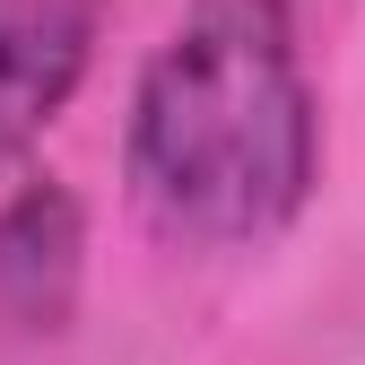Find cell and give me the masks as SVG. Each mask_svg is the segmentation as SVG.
I'll return each instance as SVG.
<instances>
[{
    "label": "cell",
    "mask_w": 365,
    "mask_h": 365,
    "mask_svg": "<svg viewBox=\"0 0 365 365\" xmlns=\"http://www.w3.org/2000/svg\"><path fill=\"white\" fill-rule=\"evenodd\" d=\"M122 182L182 252H252L287 235L322 182V113L287 0H200L122 122Z\"/></svg>",
    "instance_id": "6da1fadb"
},
{
    "label": "cell",
    "mask_w": 365,
    "mask_h": 365,
    "mask_svg": "<svg viewBox=\"0 0 365 365\" xmlns=\"http://www.w3.org/2000/svg\"><path fill=\"white\" fill-rule=\"evenodd\" d=\"M96 61L87 0H0V174L70 113Z\"/></svg>",
    "instance_id": "7a4b0ae2"
},
{
    "label": "cell",
    "mask_w": 365,
    "mask_h": 365,
    "mask_svg": "<svg viewBox=\"0 0 365 365\" xmlns=\"http://www.w3.org/2000/svg\"><path fill=\"white\" fill-rule=\"evenodd\" d=\"M87 279V209L70 182H18L0 200V322L61 331Z\"/></svg>",
    "instance_id": "3957f363"
}]
</instances>
